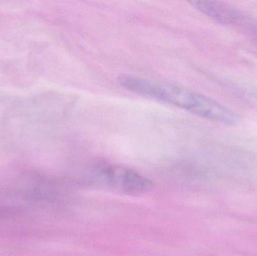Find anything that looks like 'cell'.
<instances>
[{
	"instance_id": "obj_4",
	"label": "cell",
	"mask_w": 257,
	"mask_h": 256,
	"mask_svg": "<svg viewBox=\"0 0 257 256\" xmlns=\"http://www.w3.org/2000/svg\"><path fill=\"white\" fill-rule=\"evenodd\" d=\"M9 213V211L6 209L0 208V217H3L4 215H8Z\"/></svg>"
},
{
	"instance_id": "obj_1",
	"label": "cell",
	"mask_w": 257,
	"mask_h": 256,
	"mask_svg": "<svg viewBox=\"0 0 257 256\" xmlns=\"http://www.w3.org/2000/svg\"><path fill=\"white\" fill-rule=\"evenodd\" d=\"M118 81L122 87L139 96L173 105L199 117L230 126L238 123V116L229 108L208 96L184 87L131 75H121Z\"/></svg>"
},
{
	"instance_id": "obj_3",
	"label": "cell",
	"mask_w": 257,
	"mask_h": 256,
	"mask_svg": "<svg viewBox=\"0 0 257 256\" xmlns=\"http://www.w3.org/2000/svg\"><path fill=\"white\" fill-rule=\"evenodd\" d=\"M190 3L195 9L221 24L233 25L242 20L238 10L223 2L198 0Z\"/></svg>"
},
{
	"instance_id": "obj_2",
	"label": "cell",
	"mask_w": 257,
	"mask_h": 256,
	"mask_svg": "<svg viewBox=\"0 0 257 256\" xmlns=\"http://www.w3.org/2000/svg\"><path fill=\"white\" fill-rule=\"evenodd\" d=\"M93 173L99 183L120 193L139 195L153 187V182L133 168L117 165H101Z\"/></svg>"
}]
</instances>
